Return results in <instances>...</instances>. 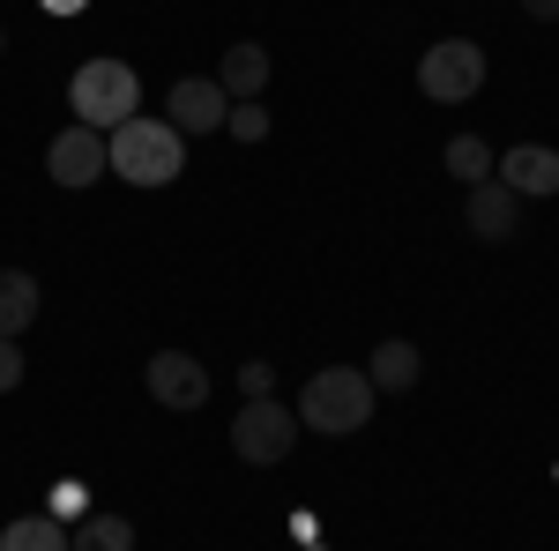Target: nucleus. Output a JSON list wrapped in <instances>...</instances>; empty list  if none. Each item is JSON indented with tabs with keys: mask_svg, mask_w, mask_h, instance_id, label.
<instances>
[{
	"mask_svg": "<svg viewBox=\"0 0 559 551\" xmlns=\"http://www.w3.org/2000/svg\"><path fill=\"white\" fill-rule=\"evenodd\" d=\"M522 8H530L537 23H552V15H559V0H522Z\"/></svg>",
	"mask_w": 559,
	"mask_h": 551,
	"instance_id": "20",
	"label": "nucleus"
},
{
	"mask_svg": "<svg viewBox=\"0 0 559 551\" xmlns=\"http://www.w3.org/2000/svg\"><path fill=\"white\" fill-rule=\"evenodd\" d=\"M216 83H224L231 105H239V97H261V89H269V52H261V45H231L224 68H216Z\"/></svg>",
	"mask_w": 559,
	"mask_h": 551,
	"instance_id": "11",
	"label": "nucleus"
},
{
	"mask_svg": "<svg viewBox=\"0 0 559 551\" xmlns=\"http://www.w3.org/2000/svg\"><path fill=\"white\" fill-rule=\"evenodd\" d=\"M418 89H426L432 105H471L477 89H485V45H477V38L426 45V60H418Z\"/></svg>",
	"mask_w": 559,
	"mask_h": 551,
	"instance_id": "4",
	"label": "nucleus"
},
{
	"mask_svg": "<svg viewBox=\"0 0 559 551\" xmlns=\"http://www.w3.org/2000/svg\"><path fill=\"white\" fill-rule=\"evenodd\" d=\"M515 209H522V194H508L500 179H477L471 187V231L477 239H508L515 231Z\"/></svg>",
	"mask_w": 559,
	"mask_h": 551,
	"instance_id": "10",
	"label": "nucleus"
},
{
	"mask_svg": "<svg viewBox=\"0 0 559 551\" xmlns=\"http://www.w3.org/2000/svg\"><path fill=\"white\" fill-rule=\"evenodd\" d=\"M150 395H157L165 410H202V403H210V373H202V358H187V350H157V358H150Z\"/></svg>",
	"mask_w": 559,
	"mask_h": 551,
	"instance_id": "7",
	"label": "nucleus"
},
{
	"mask_svg": "<svg viewBox=\"0 0 559 551\" xmlns=\"http://www.w3.org/2000/svg\"><path fill=\"white\" fill-rule=\"evenodd\" d=\"M8 387H23V350H15V336H0V395Z\"/></svg>",
	"mask_w": 559,
	"mask_h": 551,
	"instance_id": "19",
	"label": "nucleus"
},
{
	"mask_svg": "<svg viewBox=\"0 0 559 551\" xmlns=\"http://www.w3.org/2000/svg\"><path fill=\"white\" fill-rule=\"evenodd\" d=\"M373 395L381 387L366 381L358 366H329V373H313L299 395V424L306 432H329V440H344V432H358V424L373 418Z\"/></svg>",
	"mask_w": 559,
	"mask_h": 551,
	"instance_id": "2",
	"label": "nucleus"
},
{
	"mask_svg": "<svg viewBox=\"0 0 559 551\" xmlns=\"http://www.w3.org/2000/svg\"><path fill=\"white\" fill-rule=\"evenodd\" d=\"M31 321H38V276L0 268V336H23Z\"/></svg>",
	"mask_w": 559,
	"mask_h": 551,
	"instance_id": "12",
	"label": "nucleus"
},
{
	"mask_svg": "<svg viewBox=\"0 0 559 551\" xmlns=\"http://www.w3.org/2000/svg\"><path fill=\"white\" fill-rule=\"evenodd\" d=\"M45 514H60V522H83V514H90V484H75V477H68V484H52Z\"/></svg>",
	"mask_w": 559,
	"mask_h": 551,
	"instance_id": "18",
	"label": "nucleus"
},
{
	"mask_svg": "<svg viewBox=\"0 0 559 551\" xmlns=\"http://www.w3.org/2000/svg\"><path fill=\"white\" fill-rule=\"evenodd\" d=\"M418 366H426V358H418V343L388 336L381 350H373V366H366V381H373V387H388V395H395V387H418Z\"/></svg>",
	"mask_w": 559,
	"mask_h": 551,
	"instance_id": "13",
	"label": "nucleus"
},
{
	"mask_svg": "<svg viewBox=\"0 0 559 551\" xmlns=\"http://www.w3.org/2000/svg\"><path fill=\"white\" fill-rule=\"evenodd\" d=\"M0 45H8V38H0Z\"/></svg>",
	"mask_w": 559,
	"mask_h": 551,
	"instance_id": "22",
	"label": "nucleus"
},
{
	"mask_svg": "<svg viewBox=\"0 0 559 551\" xmlns=\"http://www.w3.org/2000/svg\"><path fill=\"white\" fill-rule=\"evenodd\" d=\"M105 165L120 171L128 187H173L179 165H187V134L173 120H120V128L105 134Z\"/></svg>",
	"mask_w": 559,
	"mask_h": 551,
	"instance_id": "1",
	"label": "nucleus"
},
{
	"mask_svg": "<svg viewBox=\"0 0 559 551\" xmlns=\"http://www.w3.org/2000/svg\"><path fill=\"white\" fill-rule=\"evenodd\" d=\"M45 8H60V15H75V8H83V0H45Z\"/></svg>",
	"mask_w": 559,
	"mask_h": 551,
	"instance_id": "21",
	"label": "nucleus"
},
{
	"mask_svg": "<svg viewBox=\"0 0 559 551\" xmlns=\"http://www.w3.org/2000/svg\"><path fill=\"white\" fill-rule=\"evenodd\" d=\"M68 105H75V128L112 134L120 120H134L142 83H134L128 60H83V68H75V83H68Z\"/></svg>",
	"mask_w": 559,
	"mask_h": 551,
	"instance_id": "3",
	"label": "nucleus"
},
{
	"mask_svg": "<svg viewBox=\"0 0 559 551\" xmlns=\"http://www.w3.org/2000/svg\"><path fill=\"white\" fill-rule=\"evenodd\" d=\"M292 440H299V418H292L276 395H254V403L231 418V455L254 463V469H276L292 455Z\"/></svg>",
	"mask_w": 559,
	"mask_h": 551,
	"instance_id": "5",
	"label": "nucleus"
},
{
	"mask_svg": "<svg viewBox=\"0 0 559 551\" xmlns=\"http://www.w3.org/2000/svg\"><path fill=\"white\" fill-rule=\"evenodd\" d=\"M492 171H500V187H508V194H559V149H545V142L508 149Z\"/></svg>",
	"mask_w": 559,
	"mask_h": 551,
	"instance_id": "9",
	"label": "nucleus"
},
{
	"mask_svg": "<svg viewBox=\"0 0 559 551\" xmlns=\"http://www.w3.org/2000/svg\"><path fill=\"white\" fill-rule=\"evenodd\" d=\"M68 551H134V522L128 514H83Z\"/></svg>",
	"mask_w": 559,
	"mask_h": 551,
	"instance_id": "14",
	"label": "nucleus"
},
{
	"mask_svg": "<svg viewBox=\"0 0 559 551\" xmlns=\"http://www.w3.org/2000/svg\"><path fill=\"white\" fill-rule=\"evenodd\" d=\"M224 112H231L224 83H216V75H187V83L173 89V112H165V120H173L179 134H216V128H224Z\"/></svg>",
	"mask_w": 559,
	"mask_h": 551,
	"instance_id": "8",
	"label": "nucleus"
},
{
	"mask_svg": "<svg viewBox=\"0 0 559 551\" xmlns=\"http://www.w3.org/2000/svg\"><path fill=\"white\" fill-rule=\"evenodd\" d=\"M0 551H68V529H60V514H23L0 529Z\"/></svg>",
	"mask_w": 559,
	"mask_h": 551,
	"instance_id": "15",
	"label": "nucleus"
},
{
	"mask_svg": "<svg viewBox=\"0 0 559 551\" xmlns=\"http://www.w3.org/2000/svg\"><path fill=\"white\" fill-rule=\"evenodd\" d=\"M224 128L239 134V142H261V134H269V105H261V97H239V105L224 112Z\"/></svg>",
	"mask_w": 559,
	"mask_h": 551,
	"instance_id": "17",
	"label": "nucleus"
},
{
	"mask_svg": "<svg viewBox=\"0 0 559 551\" xmlns=\"http://www.w3.org/2000/svg\"><path fill=\"white\" fill-rule=\"evenodd\" d=\"M45 171H52V187H90V179H105V134L97 128H68L52 134V149H45Z\"/></svg>",
	"mask_w": 559,
	"mask_h": 551,
	"instance_id": "6",
	"label": "nucleus"
},
{
	"mask_svg": "<svg viewBox=\"0 0 559 551\" xmlns=\"http://www.w3.org/2000/svg\"><path fill=\"white\" fill-rule=\"evenodd\" d=\"M492 165H500V157H492V149H485L477 134H455V142H448V171H455L463 187H477V179H492Z\"/></svg>",
	"mask_w": 559,
	"mask_h": 551,
	"instance_id": "16",
	"label": "nucleus"
}]
</instances>
